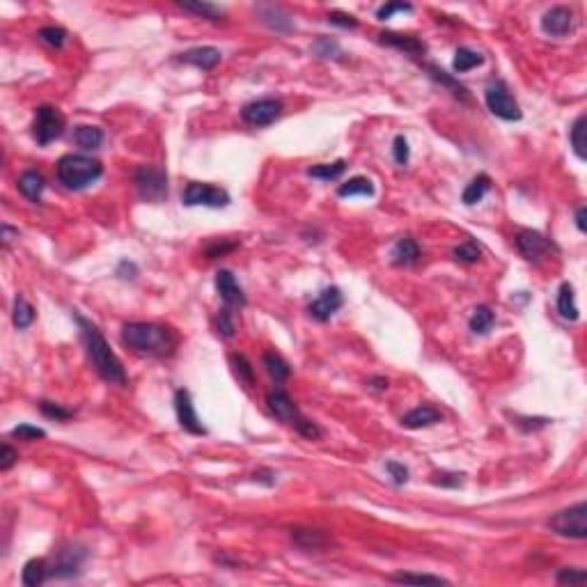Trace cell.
Returning a JSON list of instances; mask_svg holds the SVG:
<instances>
[{
  "label": "cell",
  "mask_w": 587,
  "mask_h": 587,
  "mask_svg": "<svg viewBox=\"0 0 587 587\" xmlns=\"http://www.w3.org/2000/svg\"><path fill=\"white\" fill-rule=\"evenodd\" d=\"M182 10L186 12H193L202 19H209V21H220L225 17V12L220 10L218 5H211V3H177Z\"/></svg>",
  "instance_id": "obj_38"
},
{
  "label": "cell",
  "mask_w": 587,
  "mask_h": 587,
  "mask_svg": "<svg viewBox=\"0 0 587 587\" xmlns=\"http://www.w3.org/2000/svg\"><path fill=\"white\" fill-rule=\"evenodd\" d=\"M548 528L560 537H571V539H585L587 537V503H578L569 510L557 512L553 519H548Z\"/></svg>",
  "instance_id": "obj_6"
},
{
  "label": "cell",
  "mask_w": 587,
  "mask_h": 587,
  "mask_svg": "<svg viewBox=\"0 0 587 587\" xmlns=\"http://www.w3.org/2000/svg\"><path fill=\"white\" fill-rule=\"evenodd\" d=\"M85 557H88L85 548H78V546L62 548L60 553L55 555V560H53L48 571H51V576H55V578H71L81 571V564H83Z\"/></svg>",
  "instance_id": "obj_14"
},
{
  "label": "cell",
  "mask_w": 587,
  "mask_h": 587,
  "mask_svg": "<svg viewBox=\"0 0 587 587\" xmlns=\"http://www.w3.org/2000/svg\"><path fill=\"white\" fill-rule=\"evenodd\" d=\"M378 41L385 46H392L397 48V51H402L406 55H413V58H418V55H425L427 53V44L418 37H413V35H399V32H381L378 35Z\"/></svg>",
  "instance_id": "obj_17"
},
{
  "label": "cell",
  "mask_w": 587,
  "mask_h": 587,
  "mask_svg": "<svg viewBox=\"0 0 587 587\" xmlns=\"http://www.w3.org/2000/svg\"><path fill=\"white\" fill-rule=\"evenodd\" d=\"M117 276L124 278V280H133V278L138 276V269H135L133 262H122L119 269H117Z\"/></svg>",
  "instance_id": "obj_55"
},
{
  "label": "cell",
  "mask_w": 587,
  "mask_h": 587,
  "mask_svg": "<svg viewBox=\"0 0 587 587\" xmlns=\"http://www.w3.org/2000/svg\"><path fill=\"white\" fill-rule=\"evenodd\" d=\"M12 436L19 441H41V439H46V432L32 425H19L12 429Z\"/></svg>",
  "instance_id": "obj_43"
},
{
  "label": "cell",
  "mask_w": 587,
  "mask_h": 587,
  "mask_svg": "<svg viewBox=\"0 0 587 587\" xmlns=\"http://www.w3.org/2000/svg\"><path fill=\"white\" fill-rule=\"evenodd\" d=\"M314 51H317V55H321V58H340L342 55V48L338 41H333L328 37H319L317 44H314Z\"/></svg>",
  "instance_id": "obj_44"
},
{
  "label": "cell",
  "mask_w": 587,
  "mask_h": 587,
  "mask_svg": "<svg viewBox=\"0 0 587 587\" xmlns=\"http://www.w3.org/2000/svg\"><path fill=\"white\" fill-rule=\"evenodd\" d=\"M236 246H239V243H234V241L232 243H213V246L206 248V257H209V260H216V257L230 253V250H234Z\"/></svg>",
  "instance_id": "obj_54"
},
{
  "label": "cell",
  "mask_w": 587,
  "mask_h": 587,
  "mask_svg": "<svg viewBox=\"0 0 587 587\" xmlns=\"http://www.w3.org/2000/svg\"><path fill=\"white\" fill-rule=\"evenodd\" d=\"M418 260H420V246L415 239L404 236V239H399L395 243V248H392V262H395L397 267H411V264H415Z\"/></svg>",
  "instance_id": "obj_21"
},
{
  "label": "cell",
  "mask_w": 587,
  "mask_h": 587,
  "mask_svg": "<svg viewBox=\"0 0 587 587\" xmlns=\"http://www.w3.org/2000/svg\"><path fill=\"white\" fill-rule=\"evenodd\" d=\"M74 142L81 149H88V152H92V149H99L104 145V131L99 126H88V124H81L74 128Z\"/></svg>",
  "instance_id": "obj_25"
},
{
  "label": "cell",
  "mask_w": 587,
  "mask_h": 587,
  "mask_svg": "<svg viewBox=\"0 0 587 587\" xmlns=\"http://www.w3.org/2000/svg\"><path fill=\"white\" fill-rule=\"evenodd\" d=\"M345 170H347V161L338 159L335 163H321V166L310 168L307 170V175L314 177V179H321V182H333V179H338Z\"/></svg>",
  "instance_id": "obj_34"
},
{
  "label": "cell",
  "mask_w": 587,
  "mask_h": 587,
  "mask_svg": "<svg viewBox=\"0 0 587 587\" xmlns=\"http://www.w3.org/2000/svg\"><path fill=\"white\" fill-rule=\"evenodd\" d=\"M282 115V102L278 99H257L243 106L241 117L250 126H269Z\"/></svg>",
  "instance_id": "obj_10"
},
{
  "label": "cell",
  "mask_w": 587,
  "mask_h": 587,
  "mask_svg": "<svg viewBox=\"0 0 587 587\" xmlns=\"http://www.w3.org/2000/svg\"><path fill=\"white\" fill-rule=\"evenodd\" d=\"M587 115H578L576 122L571 124L569 131V140H571V149L581 161L587 159Z\"/></svg>",
  "instance_id": "obj_27"
},
{
  "label": "cell",
  "mask_w": 587,
  "mask_h": 587,
  "mask_svg": "<svg viewBox=\"0 0 587 587\" xmlns=\"http://www.w3.org/2000/svg\"><path fill=\"white\" fill-rule=\"evenodd\" d=\"M37 37L44 41V44H48V46L62 48L64 41H67V30H64V28H60V26H46V28H41Z\"/></svg>",
  "instance_id": "obj_40"
},
{
  "label": "cell",
  "mask_w": 587,
  "mask_h": 587,
  "mask_svg": "<svg viewBox=\"0 0 587 587\" xmlns=\"http://www.w3.org/2000/svg\"><path fill=\"white\" fill-rule=\"evenodd\" d=\"M367 385H369L372 390L383 392V390H388V378H383V376H374V378H369Z\"/></svg>",
  "instance_id": "obj_58"
},
{
  "label": "cell",
  "mask_w": 587,
  "mask_h": 587,
  "mask_svg": "<svg viewBox=\"0 0 587 587\" xmlns=\"http://www.w3.org/2000/svg\"><path fill=\"white\" fill-rule=\"evenodd\" d=\"M443 420V413L439 409H434V406H418V409L409 411L402 418V427L406 429H425V427H432L436 425V422Z\"/></svg>",
  "instance_id": "obj_20"
},
{
  "label": "cell",
  "mask_w": 587,
  "mask_h": 587,
  "mask_svg": "<svg viewBox=\"0 0 587 587\" xmlns=\"http://www.w3.org/2000/svg\"><path fill=\"white\" fill-rule=\"evenodd\" d=\"M133 184L145 202H163L168 198V175L163 168L140 166L133 173Z\"/></svg>",
  "instance_id": "obj_4"
},
{
  "label": "cell",
  "mask_w": 587,
  "mask_h": 587,
  "mask_svg": "<svg viewBox=\"0 0 587 587\" xmlns=\"http://www.w3.org/2000/svg\"><path fill=\"white\" fill-rule=\"evenodd\" d=\"M338 195L340 198H354V195H367V198H372V195H374V184H372L367 177H354V179H349L347 184L340 186Z\"/></svg>",
  "instance_id": "obj_32"
},
{
  "label": "cell",
  "mask_w": 587,
  "mask_h": 587,
  "mask_svg": "<svg viewBox=\"0 0 587 587\" xmlns=\"http://www.w3.org/2000/svg\"><path fill=\"white\" fill-rule=\"evenodd\" d=\"M223 58V53L213 46H198V48H191L179 55V60L186 62V64H193V67L202 69V71H211L216 69V64Z\"/></svg>",
  "instance_id": "obj_18"
},
{
  "label": "cell",
  "mask_w": 587,
  "mask_h": 587,
  "mask_svg": "<svg viewBox=\"0 0 587 587\" xmlns=\"http://www.w3.org/2000/svg\"><path fill=\"white\" fill-rule=\"evenodd\" d=\"M392 154H395V161L399 166H406L411 159V149H409V140L404 135H397L395 142H392Z\"/></svg>",
  "instance_id": "obj_49"
},
{
  "label": "cell",
  "mask_w": 587,
  "mask_h": 587,
  "mask_svg": "<svg viewBox=\"0 0 587 587\" xmlns=\"http://www.w3.org/2000/svg\"><path fill=\"white\" fill-rule=\"evenodd\" d=\"M345 305V296H342V289L340 287H326L324 291L319 294L317 298L312 300L307 312H310L312 319L317 321H328L333 317L340 307Z\"/></svg>",
  "instance_id": "obj_13"
},
{
  "label": "cell",
  "mask_w": 587,
  "mask_h": 587,
  "mask_svg": "<svg viewBox=\"0 0 587 587\" xmlns=\"http://www.w3.org/2000/svg\"><path fill=\"white\" fill-rule=\"evenodd\" d=\"M517 248L519 253L526 257L528 262L539 264L546 257H550L553 253H557V246L550 239H546L543 234L535 232V230H519L517 232Z\"/></svg>",
  "instance_id": "obj_8"
},
{
  "label": "cell",
  "mask_w": 587,
  "mask_h": 587,
  "mask_svg": "<svg viewBox=\"0 0 587 587\" xmlns=\"http://www.w3.org/2000/svg\"><path fill=\"white\" fill-rule=\"evenodd\" d=\"M484 102H486V108H489L493 115L505 119V122H517V119L523 117L519 102L514 99L510 88H507L503 81H493V83L486 85Z\"/></svg>",
  "instance_id": "obj_5"
},
{
  "label": "cell",
  "mask_w": 587,
  "mask_h": 587,
  "mask_svg": "<svg viewBox=\"0 0 587 587\" xmlns=\"http://www.w3.org/2000/svg\"><path fill=\"white\" fill-rule=\"evenodd\" d=\"M294 429H296V432H298L300 436H305V439H310V441H317V439H321V436H324V432H321V427L317 425V422L307 420L305 415H300L298 422H296V425H294Z\"/></svg>",
  "instance_id": "obj_41"
},
{
  "label": "cell",
  "mask_w": 587,
  "mask_h": 587,
  "mask_svg": "<svg viewBox=\"0 0 587 587\" xmlns=\"http://www.w3.org/2000/svg\"><path fill=\"white\" fill-rule=\"evenodd\" d=\"M262 21L269 28H273L276 32H289L294 28L291 19L287 17V14H282L280 7H267V10L262 12Z\"/></svg>",
  "instance_id": "obj_33"
},
{
  "label": "cell",
  "mask_w": 587,
  "mask_h": 587,
  "mask_svg": "<svg viewBox=\"0 0 587 587\" xmlns=\"http://www.w3.org/2000/svg\"><path fill=\"white\" fill-rule=\"evenodd\" d=\"M175 411H177V420L182 425L184 432H189L193 436H204L206 429L202 427L200 422L198 413H195V406H193V399H191V392L179 388L175 392Z\"/></svg>",
  "instance_id": "obj_11"
},
{
  "label": "cell",
  "mask_w": 587,
  "mask_h": 587,
  "mask_svg": "<svg viewBox=\"0 0 587 587\" xmlns=\"http://www.w3.org/2000/svg\"><path fill=\"white\" fill-rule=\"evenodd\" d=\"M17 186H19V191L30 200V202H39L41 193H44V189H46V182L37 170H28V173H23L19 177Z\"/></svg>",
  "instance_id": "obj_22"
},
{
  "label": "cell",
  "mask_w": 587,
  "mask_h": 587,
  "mask_svg": "<svg viewBox=\"0 0 587 587\" xmlns=\"http://www.w3.org/2000/svg\"><path fill=\"white\" fill-rule=\"evenodd\" d=\"M230 363H232V369H234L236 378H239L246 388H250V385L255 383V369H253V365H250L248 358L241 356V354H232Z\"/></svg>",
  "instance_id": "obj_35"
},
{
  "label": "cell",
  "mask_w": 587,
  "mask_h": 587,
  "mask_svg": "<svg viewBox=\"0 0 587 587\" xmlns=\"http://www.w3.org/2000/svg\"><path fill=\"white\" fill-rule=\"evenodd\" d=\"M425 69L429 71V76H432L434 81H439V83H443V85H445V88H450V90H452V95H454V97L468 99V90L463 88V85H459V83H456L454 78L450 76V74H445V71H443V69L434 67V64H425Z\"/></svg>",
  "instance_id": "obj_37"
},
{
  "label": "cell",
  "mask_w": 587,
  "mask_h": 587,
  "mask_svg": "<svg viewBox=\"0 0 587 587\" xmlns=\"http://www.w3.org/2000/svg\"><path fill=\"white\" fill-rule=\"evenodd\" d=\"M62 131H64L62 113L58 108H53V106H39L32 122V135L37 140V145L41 147L51 145L55 138H60Z\"/></svg>",
  "instance_id": "obj_7"
},
{
  "label": "cell",
  "mask_w": 587,
  "mask_h": 587,
  "mask_svg": "<svg viewBox=\"0 0 587 587\" xmlns=\"http://www.w3.org/2000/svg\"><path fill=\"white\" fill-rule=\"evenodd\" d=\"M585 218H587V209H585V204H581L576 209V227L581 232H587V223H585Z\"/></svg>",
  "instance_id": "obj_57"
},
{
  "label": "cell",
  "mask_w": 587,
  "mask_h": 587,
  "mask_svg": "<svg viewBox=\"0 0 587 587\" xmlns=\"http://www.w3.org/2000/svg\"><path fill=\"white\" fill-rule=\"evenodd\" d=\"M548 422V418H517V427H521L523 432H537V429L546 427Z\"/></svg>",
  "instance_id": "obj_52"
},
{
  "label": "cell",
  "mask_w": 587,
  "mask_h": 587,
  "mask_svg": "<svg viewBox=\"0 0 587 587\" xmlns=\"http://www.w3.org/2000/svg\"><path fill=\"white\" fill-rule=\"evenodd\" d=\"M587 581V571L585 569H576V567H567L557 571V583L562 585H574V583H585Z\"/></svg>",
  "instance_id": "obj_46"
},
{
  "label": "cell",
  "mask_w": 587,
  "mask_h": 587,
  "mask_svg": "<svg viewBox=\"0 0 587 587\" xmlns=\"http://www.w3.org/2000/svg\"><path fill=\"white\" fill-rule=\"evenodd\" d=\"M253 477L257 479V482H264L267 486H273V484H276V472H273V470H269V468L257 470Z\"/></svg>",
  "instance_id": "obj_56"
},
{
  "label": "cell",
  "mask_w": 587,
  "mask_h": 587,
  "mask_svg": "<svg viewBox=\"0 0 587 587\" xmlns=\"http://www.w3.org/2000/svg\"><path fill=\"white\" fill-rule=\"evenodd\" d=\"M328 23L340 26V28H356L358 19L352 17V14H345V12H331L328 14Z\"/></svg>",
  "instance_id": "obj_51"
},
{
  "label": "cell",
  "mask_w": 587,
  "mask_h": 587,
  "mask_svg": "<svg viewBox=\"0 0 587 587\" xmlns=\"http://www.w3.org/2000/svg\"><path fill=\"white\" fill-rule=\"evenodd\" d=\"M48 576H51V571H48L46 560H41V557H35V560L26 562L23 571H21V583H23L26 587H39Z\"/></svg>",
  "instance_id": "obj_24"
},
{
  "label": "cell",
  "mask_w": 587,
  "mask_h": 587,
  "mask_svg": "<svg viewBox=\"0 0 587 587\" xmlns=\"http://www.w3.org/2000/svg\"><path fill=\"white\" fill-rule=\"evenodd\" d=\"M489 191H491V177L489 175H477V177H472L470 184L466 186V189H463L461 200H463V204L472 206V204L482 202V198Z\"/></svg>",
  "instance_id": "obj_26"
},
{
  "label": "cell",
  "mask_w": 587,
  "mask_h": 587,
  "mask_svg": "<svg viewBox=\"0 0 587 587\" xmlns=\"http://www.w3.org/2000/svg\"><path fill=\"white\" fill-rule=\"evenodd\" d=\"M74 319H76V324L81 326V340H83L85 354H88L92 367L97 369V374L102 376L104 381H108L110 385H119V388H124L126 381H128L124 365H122V360L115 356V352H113L110 345L106 342L102 331L78 312H74Z\"/></svg>",
  "instance_id": "obj_1"
},
{
  "label": "cell",
  "mask_w": 587,
  "mask_h": 587,
  "mask_svg": "<svg viewBox=\"0 0 587 587\" xmlns=\"http://www.w3.org/2000/svg\"><path fill=\"white\" fill-rule=\"evenodd\" d=\"M35 307L28 303L26 296H17V300H14V312H12V319H14V326L19 328V331H26V328L32 326L35 321Z\"/></svg>",
  "instance_id": "obj_29"
},
{
  "label": "cell",
  "mask_w": 587,
  "mask_h": 587,
  "mask_svg": "<svg viewBox=\"0 0 587 587\" xmlns=\"http://www.w3.org/2000/svg\"><path fill=\"white\" fill-rule=\"evenodd\" d=\"M267 404H269L271 413H273L280 422H285V425H291V427H294V425L298 422V418H300L298 406L294 404V399H291L285 390H280V388L269 392Z\"/></svg>",
  "instance_id": "obj_15"
},
{
  "label": "cell",
  "mask_w": 587,
  "mask_h": 587,
  "mask_svg": "<svg viewBox=\"0 0 587 587\" xmlns=\"http://www.w3.org/2000/svg\"><path fill=\"white\" fill-rule=\"evenodd\" d=\"M385 470H388V475L392 477V482H395L397 486H402L409 482V468L404 466V463L399 461H385Z\"/></svg>",
  "instance_id": "obj_50"
},
{
  "label": "cell",
  "mask_w": 587,
  "mask_h": 587,
  "mask_svg": "<svg viewBox=\"0 0 587 587\" xmlns=\"http://www.w3.org/2000/svg\"><path fill=\"white\" fill-rule=\"evenodd\" d=\"M184 204L186 206H211V209H220V206L230 204V195L223 189H216L211 184H200L191 182L184 191Z\"/></svg>",
  "instance_id": "obj_9"
},
{
  "label": "cell",
  "mask_w": 587,
  "mask_h": 587,
  "mask_svg": "<svg viewBox=\"0 0 587 587\" xmlns=\"http://www.w3.org/2000/svg\"><path fill=\"white\" fill-rule=\"evenodd\" d=\"M291 539L300 550H324L333 543V539L321 530H310V528H294Z\"/></svg>",
  "instance_id": "obj_19"
},
{
  "label": "cell",
  "mask_w": 587,
  "mask_h": 587,
  "mask_svg": "<svg viewBox=\"0 0 587 587\" xmlns=\"http://www.w3.org/2000/svg\"><path fill=\"white\" fill-rule=\"evenodd\" d=\"M392 583H404V585H450V581L441 576H432V574H392L390 576Z\"/></svg>",
  "instance_id": "obj_36"
},
{
  "label": "cell",
  "mask_w": 587,
  "mask_h": 587,
  "mask_svg": "<svg viewBox=\"0 0 587 587\" xmlns=\"http://www.w3.org/2000/svg\"><path fill=\"white\" fill-rule=\"evenodd\" d=\"M557 312H560V317L567 321H578V317H581V310H578V305H576L574 287H571L569 282H562L560 291H557Z\"/></svg>",
  "instance_id": "obj_23"
},
{
  "label": "cell",
  "mask_w": 587,
  "mask_h": 587,
  "mask_svg": "<svg viewBox=\"0 0 587 587\" xmlns=\"http://www.w3.org/2000/svg\"><path fill=\"white\" fill-rule=\"evenodd\" d=\"M104 175L102 161L85 154H67L58 161V179L64 189L83 191Z\"/></svg>",
  "instance_id": "obj_3"
},
{
  "label": "cell",
  "mask_w": 587,
  "mask_h": 587,
  "mask_svg": "<svg viewBox=\"0 0 587 587\" xmlns=\"http://www.w3.org/2000/svg\"><path fill=\"white\" fill-rule=\"evenodd\" d=\"M264 367H267V372H269V374L276 378V383H282V381H287V378H289V374H291V367H289V363L285 360V358H282L280 354H276V352H269V354H264Z\"/></svg>",
  "instance_id": "obj_30"
},
{
  "label": "cell",
  "mask_w": 587,
  "mask_h": 587,
  "mask_svg": "<svg viewBox=\"0 0 587 587\" xmlns=\"http://www.w3.org/2000/svg\"><path fill=\"white\" fill-rule=\"evenodd\" d=\"M452 257L456 262H463V264H475L479 262V257H482V248L477 246V241H463L459 243L454 250H452Z\"/></svg>",
  "instance_id": "obj_39"
},
{
  "label": "cell",
  "mask_w": 587,
  "mask_h": 587,
  "mask_svg": "<svg viewBox=\"0 0 587 587\" xmlns=\"http://www.w3.org/2000/svg\"><path fill=\"white\" fill-rule=\"evenodd\" d=\"M234 331H236V326H234V317H232V310L230 307H223V310H220V314H218V333L223 335V338H227L230 340L232 335H234Z\"/></svg>",
  "instance_id": "obj_47"
},
{
  "label": "cell",
  "mask_w": 587,
  "mask_h": 587,
  "mask_svg": "<svg viewBox=\"0 0 587 587\" xmlns=\"http://www.w3.org/2000/svg\"><path fill=\"white\" fill-rule=\"evenodd\" d=\"M12 236H19V230H12L10 225H3V243L5 246H10Z\"/></svg>",
  "instance_id": "obj_59"
},
{
  "label": "cell",
  "mask_w": 587,
  "mask_h": 587,
  "mask_svg": "<svg viewBox=\"0 0 587 587\" xmlns=\"http://www.w3.org/2000/svg\"><path fill=\"white\" fill-rule=\"evenodd\" d=\"M463 472H434L432 484L436 486H450V489H459L463 484Z\"/></svg>",
  "instance_id": "obj_42"
},
{
  "label": "cell",
  "mask_w": 587,
  "mask_h": 587,
  "mask_svg": "<svg viewBox=\"0 0 587 587\" xmlns=\"http://www.w3.org/2000/svg\"><path fill=\"white\" fill-rule=\"evenodd\" d=\"M397 12H413V5L411 3H385L376 10V19L388 21L392 14H397Z\"/></svg>",
  "instance_id": "obj_48"
},
{
  "label": "cell",
  "mask_w": 587,
  "mask_h": 587,
  "mask_svg": "<svg viewBox=\"0 0 587 587\" xmlns=\"http://www.w3.org/2000/svg\"><path fill=\"white\" fill-rule=\"evenodd\" d=\"M216 289L220 294V298L225 300L227 307H243L248 303L246 294H243V289L239 287V282H236V278L232 276V271H218L216 273Z\"/></svg>",
  "instance_id": "obj_16"
},
{
  "label": "cell",
  "mask_w": 587,
  "mask_h": 587,
  "mask_svg": "<svg viewBox=\"0 0 587 587\" xmlns=\"http://www.w3.org/2000/svg\"><path fill=\"white\" fill-rule=\"evenodd\" d=\"M17 459H19V454L14 452L10 445L0 448V470H10L14 463H17Z\"/></svg>",
  "instance_id": "obj_53"
},
{
  "label": "cell",
  "mask_w": 587,
  "mask_h": 587,
  "mask_svg": "<svg viewBox=\"0 0 587 587\" xmlns=\"http://www.w3.org/2000/svg\"><path fill=\"white\" fill-rule=\"evenodd\" d=\"M576 26V17L569 7L564 5H557V7H550V10L541 17V30L550 35V37H564L574 30Z\"/></svg>",
  "instance_id": "obj_12"
},
{
  "label": "cell",
  "mask_w": 587,
  "mask_h": 587,
  "mask_svg": "<svg viewBox=\"0 0 587 587\" xmlns=\"http://www.w3.org/2000/svg\"><path fill=\"white\" fill-rule=\"evenodd\" d=\"M493 321H496V314H493L491 307L477 305L475 310H472V314H470L468 326H470V331L475 333V335H486V333L491 331Z\"/></svg>",
  "instance_id": "obj_28"
},
{
  "label": "cell",
  "mask_w": 587,
  "mask_h": 587,
  "mask_svg": "<svg viewBox=\"0 0 587 587\" xmlns=\"http://www.w3.org/2000/svg\"><path fill=\"white\" fill-rule=\"evenodd\" d=\"M39 409H41V413L46 415V418H53V420H60V422L74 418V411L64 409V406L53 404V402H41V404H39Z\"/></svg>",
  "instance_id": "obj_45"
},
{
  "label": "cell",
  "mask_w": 587,
  "mask_h": 587,
  "mask_svg": "<svg viewBox=\"0 0 587 587\" xmlns=\"http://www.w3.org/2000/svg\"><path fill=\"white\" fill-rule=\"evenodd\" d=\"M484 62V55L477 53V51H470V48H456L454 53V62H452V69L456 74H466V71L479 67Z\"/></svg>",
  "instance_id": "obj_31"
},
{
  "label": "cell",
  "mask_w": 587,
  "mask_h": 587,
  "mask_svg": "<svg viewBox=\"0 0 587 587\" xmlns=\"http://www.w3.org/2000/svg\"><path fill=\"white\" fill-rule=\"evenodd\" d=\"M122 342L135 354L152 358H170L179 347L177 333L170 326L152 321H131L122 328Z\"/></svg>",
  "instance_id": "obj_2"
}]
</instances>
